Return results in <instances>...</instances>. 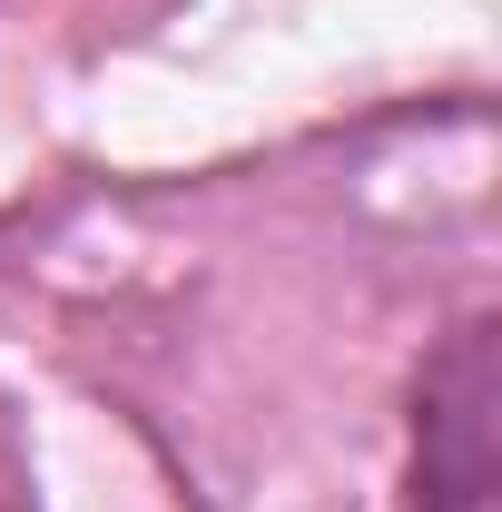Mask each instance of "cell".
<instances>
[{"mask_svg":"<svg viewBox=\"0 0 502 512\" xmlns=\"http://www.w3.org/2000/svg\"><path fill=\"white\" fill-rule=\"evenodd\" d=\"M0 512H20V503H10V493H0Z\"/></svg>","mask_w":502,"mask_h":512,"instance_id":"2","label":"cell"},{"mask_svg":"<svg viewBox=\"0 0 502 512\" xmlns=\"http://www.w3.org/2000/svg\"><path fill=\"white\" fill-rule=\"evenodd\" d=\"M493 316H463L434 335L414 375V453H404V503L414 512H493L502 503V453H493V404H502V355Z\"/></svg>","mask_w":502,"mask_h":512,"instance_id":"1","label":"cell"}]
</instances>
